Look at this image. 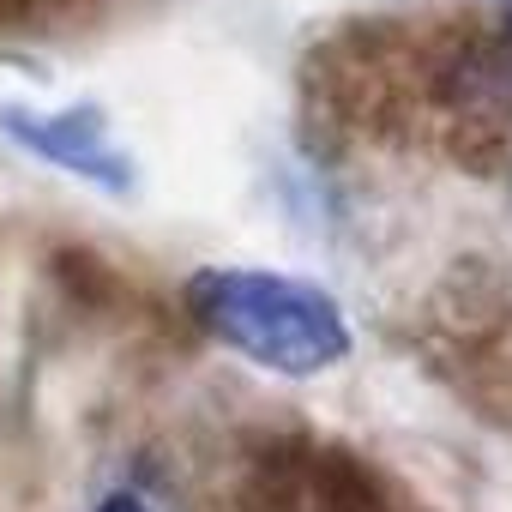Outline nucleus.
<instances>
[{
  "instance_id": "obj_1",
  "label": "nucleus",
  "mask_w": 512,
  "mask_h": 512,
  "mask_svg": "<svg viewBox=\"0 0 512 512\" xmlns=\"http://www.w3.org/2000/svg\"><path fill=\"white\" fill-rule=\"evenodd\" d=\"M187 314L205 338H217L241 362L284 374V380H314L356 350L350 314L338 308V296L314 278L272 272V266H205V272H193L187 278Z\"/></svg>"
},
{
  "instance_id": "obj_2",
  "label": "nucleus",
  "mask_w": 512,
  "mask_h": 512,
  "mask_svg": "<svg viewBox=\"0 0 512 512\" xmlns=\"http://www.w3.org/2000/svg\"><path fill=\"white\" fill-rule=\"evenodd\" d=\"M0 133H7L19 151L43 157L49 169L91 181L97 193H133V157L121 151L109 115L97 103H61V109H31V103H7L0 109Z\"/></svg>"
},
{
  "instance_id": "obj_3",
  "label": "nucleus",
  "mask_w": 512,
  "mask_h": 512,
  "mask_svg": "<svg viewBox=\"0 0 512 512\" xmlns=\"http://www.w3.org/2000/svg\"><path fill=\"white\" fill-rule=\"evenodd\" d=\"M97 512H157L145 494H133V488H115V494H103L97 500Z\"/></svg>"
},
{
  "instance_id": "obj_4",
  "label": "nucleus",
  "mask_w": 512,
  "mask_h": 512,
  "mask_svg": "<svg viewBox=\"0 0 512 512\" xmlns=\"http://www.w3.org/2000/svg\"><path fill=\"white\" fill-rule=\"evenodd\" d=\"M494 7H500V13H506V25H512V0H494Z\"/></svg>"
}]
</instances>
